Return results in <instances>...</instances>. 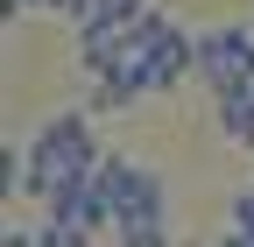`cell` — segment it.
<instances>
[{"mask_svg":"<svg viewBox=\"0 0 254 247\" xmlns=\"http://www.w3.org/2000/svg\"><path fill=\"white\" fill-rule=\"evenodd\" d=\"M21 148H28V198H57L71 184H92L99 163L113 156L92 127V113H50Z\"/></svg>","mask_w":254,"mask_h":247,"instance_id":"obj_1","label":"cell"},{"mask_svg":"<svg viewBox=\"0 0 254 247\" xmlns=\"http://www.w3.org/2000/svg\"><path fill=\"white\" fill-rule=\"evenodd\" d=\"M92 184H99V198H106V212H113V233L170 226V184H163V170H148V163H134V156L113 148Z\"/></svg>","mask_w":254,"mask_h":247,"instance_id":"obj_2","label":"cell"},{"mask_svg":"<svg viewBox=\"0 0 254 247\" xmlns=\"http://www.w3.org/2000/svg\"><path fill=\"white\" fill-rule=\"evenodd\" d=\"M198 85L212 92V99L254 92V28H247V21H212V28H198Z\"/></svg>","mask_w":254,"mask_h":247,"instance_id":"obj_3","label":"cell"},{"mask_svg":"<svg viewBox=\"0 0 254 247\" xmlns=\"http://www.w3.org/2000/svg\"><path fill=\"white\" fill-rule=\"evenodd\" d=\"M43 212L50 219H64V226H78V233H113V212H106V198H99V184H71V191H57V198H43Z\"/></svg>","mask_w":254,"mask_h":247,"instance_id":"obj_4","label":"cell"},{"mask_svg":"<svg viewBox=\"0 0 254 247\" xmlns=\"http://www.w3.org/2000/svg\"><path fill=\"white\" fill-rule=\"evenodd\" d=\"M212 120L226 148H254V92H226V99H212Z\"/></svg>","mask_w":254,"mask_h":247,"instance_id":"obj_5","label":"cell"},{"mask_svg":"<svg viewBox=\"0 0 254 247\" xmlns=\"http://www.w3.org/2000/svg\"><path fill=\"white\" fill-rule=\"evenodd\" d=\"M36 247H99V240L78 233V226H64V219H43V226H36Z\"/></svg>","mask_w":254,"mask_h":247,"instance_id":"obj_6","label":"cell"},{"mask_svg":"<svg viewBox=\"0 0 254 247\" xmlns=\"http://www.w3.org/2000/svg\"><path fill=\"white\" fill-rule=\"evenodd\" d=\"M113 247H170V226H134V233H113Z\"/></svg>","mask_w":254,"mask_h":247,"instance_id":"obj_7","label":"cell"},{"mask_svg":"<svg viewBox=\"0 0 254 247\" xmlns=\"http://www.w3.org/2000/svg\"><path fill=\"white\" fill-rule=\"evenodd\" d=\"M43 14H64L71 28H85L92 21V0H43Z\"/></svg>","mask_w":254,"mask_h":247,"instance_id":"obj_8","label":"cell"},{"mask_svg":"<svg viewBox=\"0 0 254 247\" xmlns=\"http://www.w3.org/2000/svg\"><path fill=\"white\" fill-rule=\"evenodd\" d=\"M0 247H36V226H7V233H0Z\"/></svg>","mask_w":254,"mask_h":247,"instance_id":"obj_9","label":"cell"},{"mask_svg":"<svg viewBox=\"0 0 254 247\" xmlns=\"http://www.w3.org/2000/svg\"><path fill=\"white\" fill-rule=\"evenodd\" d=\"M28 7H43V0H0V14H7V21H21Z\"/></svg>","mask_w":254,"mask_h":247,"instance_id":"obj_10","label":"cell"},{"mask_svg":"<svg viewBox=\"0 0 254 247\" xmlns=\"http://www.w3.org/2000/svg\"><path fill=\"white\" fill-rule=\"evenodd\" d=\"M247 28H254V21H247Z\"/></svg>","mask_w":254,"mask_h":247,"instance_id":"obj_11","label":"cell"}]
</instances>
